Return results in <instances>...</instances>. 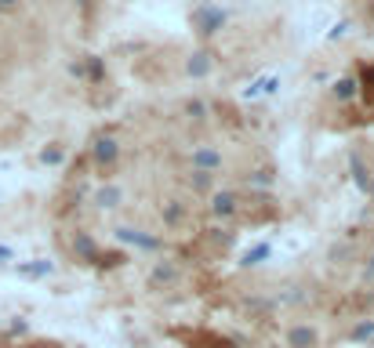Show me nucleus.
Wrapping results in <instances>:
<instances>
[{"instance_id": "4", "label": "nucleus", "mask_w": 374, "mask_h": 348, "mask_svg": "<svg viewBox=\"0 0 374 348\" xmlns=\"http://www.w3.org/2000/svg\"><path fill=\"white\" fill-rule=\"evenodd\" d=\"M116 152H120L116 142H113V138H102V142L95 145V160H99V164H113V160H116Z\"/></svg>"}, {"instance_id": "6", "label": "nucleus", "mask_w": 374, "mask_h": 348, "mask_svg": "<svg viewBox=\"0 0 374 348\" xmlns=\"http://www.w3.org/2000/svg\"><path fill=\"white\" fill-rule=\"evenodd\" d=\"M334 99H338V102L356 99V80H338V84H334Z\"/></svg>"}, {"instance_id": "10", "label": "nucleus", "mask_w": 374, "mask_h": 348, "mask_svg": "<svg viewBox=\"0 0 374 348\" xmlns=\"http://www.w3.org/2000/svg\"><path fill=\"white\" fill-rule=\"evenodd\" d=\"M77 250H80L84 258H95V243H91L87 236H77Z\"/></svg>"}, {"instance_id": "9", "label": "nucleus", "mask_w": 374, "mask_h": 348, "mask_svg": "<svg viewBox=\"0 0 374 348\" xmlns=\"http://www.w3.org/2000/svg\"><path fill=\"white\" fill-rule=\"evenodd\" d=\"M262 258H269V243H262V247H255V250H247V265H258Z\"/></svg>"}, {"instance_id": "14", "label": "nucleus", "mask_w": 374, "mask_h": 348, "mask_svg": "<svg viewBox=\"0 0 374 348\" xmlns=\"http://www.w3.org/2000/svg\"><path fill=\"white\" fill-rule=\"evenodd\" d=\"M370 189H374V185H370Z\"/></svg>"}, {"instance_id": "1", "label": "nucleus", "mask_w": 374, "mask_h": 348, "mask_svg": "<svg viewBox=\"0 0 374 348\" xmlns=\"http://www.w3.org/2000/svg\"><path fill=\"white\" fill-rule=\"evenodd\" d=\"M193 26H197L200 37H214L218 29L226 26V11L214 8V4H200V8L193 11Z\"/></svg>"}, {"instance_id": "12", "label": "nucleus", "mask_w": 374, "mask_h": 348, "mask_svg": "<svg viewBox=\"0 0 374 348\" xmlns=\"http://www.w3.org/2000/svg\"><path fill=\"white\" fill-rule=\"evenodd\" d=\"M58 160H62L58 149H48V152H44V164H58Z\"/></svg>"}, {"instance_id": "5", "label": "nucleus", "mask_w": 374, "mask_h": 348, "mask_svg": "<svg viewBox=\"0 0 374 348\" xmlns=\"http://www.w3.org/2000/svg\"><path fill=\"white\" fill-rule=\"evenodd\" d=\"M211 207H214V214H233L236 211V200H233V193H218L211 200Z\"/></svg>"}, {"instance_id": "11", "label": "nucleus", "mask_w": 374, "mask_h": 348, "mask_svg": "<svg viewBox=\"0 0 374 348\" xmlns=\"http://www.w3.org/2000/svg\"><path fill=\"white\" fill-rule=\"evenodd\" d=\"M291 341L302 348V344H309V341H313V330H295V334H291Z\"/></svg>"}, {"instance_id": "2", "label": "nucleus", "mask_w": 374, "mask_h": 348, "mask_svg": "<svg viewBox=\"0 0 374 348\" xmlns=\"http://www.w3.org/2000/svg\"><path fill=\"white\" fill-rule=\"evenodd\" d=\"M193 164H197L200 171H214V167H222V156H218L214 149H197V152H193Z\"/></svg>"}, {"instance_id": "8", "label": "nucleus", "mask_w": 374, "mask_h": 348, "mask_svg": "<svg viewBox=\"0 0 374 348\" xmlns=\"http://www.w3.org/2000/svg\"><path fill=\"white\" fill-rule=\"evenodd\" d=\"M116 200H120V189L116 185H109V189H102V193H99V203L102 207H116Z\"/></svg>"}, {"instance_id": "7", "label": "nucleus", "mask_w": 374, "mask_h": 348, "mask_svg": "<svg viewBox=\"0 0 374 348\" xmlns=\"http://www.w3.org/2000/svg\"><path fill=\"white\" fill-rule=\"evenodd\" d=\"M116 236L128 240V243H138V247H157V240H145V236H138V232H131V229H120Z\"/></svg>"}, {"instance_id": "13", "label": "nucleus", "mask_w": 374, "mask_h": 348, "mask_svg": "<svg viewBox=\"0 0 374 348\" xmlns=\"http://www.w3.org/2000/svg\"><path fill=\"white\" fill-rule=\"evenodd\" d=\"M18 4V0H0V8H15Z\"/></svg>"}, {"instance_id": "3", "label": "nucleus", "mask_w": 374, "mask_h": 348, "mask_svg": "<svg viewBox=\"0 0 374 348\" xmlns=\"http://www.w3.org/2000/svg\"><path fill=\"white\" fill-rule=\"evenodd\" d=\"M211 69H214V58L207 51H200V55L189 58V77H207Z\"/></svg>"}]
</instances>
